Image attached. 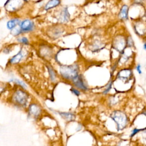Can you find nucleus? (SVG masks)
<instances>
[{
    "label": "nucleus",
    "mask_w": 146,
    "mask_h": 146,
    "mask_svg": "<svg viewBox=\"0 0 146 146\" xmlns=\"http://www.w3.org/2000/svg\"><path fill=\"white\" fill-rule=\"evenodd\" d=\"M128 6L127 5H123L121 7L118 14L119 18L124 21H127L128 19Z\"/></svg>",
    "instance_id": "ddd939ff"
},
{
    "label": "nucleus",
    "mask_w": 146,
    "mask_h": 146,
    "mask_svg": "<svg viewBox=\"0 0 146 146\" xmlns=\"http://www.w3.org/2000/svg\"><path fill=\"white\" fill-rule=\"evenodd\" d=\"M64 29L60 25H52L47 30V35L51 39H56L64 33Z\"/></svg>",
    "instance_id": "39448f33"
},
{
    "label": "nucleus",
    "mask_w": 146,
    "mask_h": 146,
    "mask_svg": "<svg viewBox=\"0 0 146 146\" xmlns=\"http://www.w3.org/2000/svg\"><path fill=\"white\" fill-rule=\"evenodd\" d=\"M110 117L116 123L117 130L121 131L124 129L128 124V117L127 115L121 111H113L110 115Z\"/></svg>",
    "instance_id": "f03ea898"
},
{
    "label": "nucleus",
    "mask_w": 146,
    "mask_h": 146,
    "mask_svg": "<svg viewBox=\"0 0 146 146\" xmlns=\"http://www.w3.org/2000/svg\"><path fill=\"white\" fill-rule=\"evenodd\" d=\"M133 72L131 69L123 68L119 71L117 75V79L124 83L129 82L132 80Z\"/></svg>",
    "instance_id": "423d86ee"
},
{
    "label": "nucleus",
    "mask_w": 146,
    "mask_h": 146,
    "mask_svg": "<svg viewBox=\"0 0 146 146\" xmlns=\"http://www.w3.org/2000/svg\"><path fill=\"white\" fill-rule=\"evenodd\" d=\"M60 115L64 118V119L68 120V121H72L75 119V115L73 113H69V112H59Z\"/></svg>",
    "instance_id": "aec40b11"
},
{
    "label": "nucleus",
    "mask_w": 146,
    "mask_h": 146,
    "mask_svg": "<svg viewBox=\"0 0 146 146\" xmlns=\"http://www.w3.org/2000/svg\"><path fill=\"white\" fill-rule=\"evenodd\" d=\"M17 40H18L19 43H20L21 44H25V45H27V44H29V41L28 39L25 36L20 37V38H18Z\"/></svg>",
    "instance_id": "5701e85b"
},
{
    "label": "nucleus",
    "mask_w": 146,
    "mask_h": 146,
    "mask_svg": "<svg viewBox=\"0 0 146 146\" xmlns=\"http://www.w3.org/2000/svg\"><path fill=\"white\" fill-rule=\"evenodd\" d=\"M10 33H11V34L12 35L16 36H18V35H19L21 34H22V30H21V27H20L19 25H18V26H17V27H15L14 29H12V30H11Z\"/></svg>",
    "instance_id": "412c9836"
},
{
    "label": "nucleus",
    "mask_w": 146,
    "mask_h": 146,
    "mask_svg": "<svg viewBox=\"0 0 146 146\" xmlns=\"http://www.w3.org/2000/svg\"><path fill=\"white\" fill-rule=\"evenodd\" d=\"M19 26L22 33H28L33 31L34 30L35 24L33 21L29 19H26L21 22Z\"/></svg>",
    "instance_id": "0eeeda50"
},
{
    "label": "nucleus",
    "mask_w": 146,
    "mask_h": 146,
    "mask_svg": "<svg viewBox=\"0 0 146 146\" xmlns=\"http://www.w3.org/2000/svg\"><path fill=\"white\" fill-rule=\"evenodd\" d=\"M144 0H135V3L136 4H141Z\"/></svg>",
    "instance_id": "bb28decb"
},
{
    "label": "nucleus",
    "mask_w": 146,
    "mask_h": 146,
    "mask_svg": "<svg viewBox=\"0 0 146 146\" xmlns=\"http://www.w3.org/2000/svg\"><path fill=\"white\" fill-rule=\"evenodd\" d=\"M136 70L138 72L139 74H142V70H141V66L140 64H137L136 66Z\"/></svg>",
    "instance_id": "a878e982"
},
{
    "label": "nucleus",
    "mask_w": 146,
    "mask_h": 146,
    "mask_svg": "<svg viewBox=\"0 0 146 146\" xmlns=\"http://www.w3.org/2000/svg\"><path fill=\"white\" fill-rule=\"evenodd\" d=\"M39 53L41 55V56L44 58L49 59L52 55V50L50 47H47L46 46H44L40 47Z\"/></svg>",
    "instance_id": "f8f14e48"
},
{
    "label": "nucleus",
    "mask_w": 146,
    "mask_h": 146,
    "mask_svg": "<svg viewBox=\"0 0 146 146\" xmlns=\"http://www.w3.org/2000/svg\"><path fill=\"white\" fill-rule=\"evenodd\" d=\"M29 112L31 115H32L34 117H36V116H39V115L40 113L41 110H40L39 106H38L37 104H31L29 106Z\"/></svg>",
    "instance_id": "4468645a"
},
{
    "label": "nucleus",
    "mask_w": 146,
    "mask_h": 146,
    "mask_svg": "<svg viewBox=\"0 0 146 146\" xmlns=\"http://www.w3.org/2000/svg\"><path fill=\"white\" fill-rule=\"evenodd\" d=\"M137 133L139 134V138L141 143L146 146V128L140 129Z\"/></svg>",
    "instance_id": "a211bd4d"
},
{
    "label": "nucleus",
    "mask_w": 146,
    "mask_h": 146,
    "mask_svg": "<svg viewBox=\"0 0 146 146\" xmlns=\"http://www.w3.org/2000/svg\"><path fill=\"white\" fill-rule=\"evenodd\" d=\"M60 4V0H49L44 7L46 11L50 10L58 6Z\"/></svg>",
    "instance_id": "2eb2a0df"
},
{
    "label": "nucleus",
    "mask_w": 146,
    "mask_h": 146,
    "mask_svg": "<svg viewBox=\"0 0 146 146\" xmlns=\"http://www.w3.org/2000/svg\"><path fill=\"white\" fill-rule=\"evenodd\" d=\"M70 91L72 92V93H73L74 95H75L76 96H79L80 95V91L76 89V88H74V87H71V89H70Z\"/></svg>",
    "instance_id": "393cba45"
},
{
    "label": "nucleus",
    "mask_w": 146,
    "mask_h": 146,
    "mask_svg": "<svg viewBox=\"0 0 146 146\" xmlns=\"http://www.w3.org/2000/svg\"><path fill=\"white\" fill-rule=\"evenodd\" d=\"M29 96L27 94L22 90L19 89L15 91L12 96L13 100L18 105L21 106H26Z\"/></svg>",
    "instance_id": "20e7f679"
},
{
    "label": "nucleus",
    "mask_w": 146,
    "mask_h": 146,
    "mask_svg": "<svg viewBox=\"0 0 146 146\" xmlns=\"http://www.w3.org/2000/svg\"><path fill=\"white\" fill-rule=\"evenodd\" d=\"M25 2L24 0H7L5 4V8L9 13H15L23 7Z\"/></svg>",
    "instance_id": "7ed1b4c3"
},
{
    "label": "nucleus",
    "mask_w": 146,
    "mask_h": 146,
    "mask_svg": "<svg viewBox=\"0 0 146 146\" xmlns=\"http://www.w3.org/2000/svg\"><path fill=\"white\" fill-rule=\"evenodd\" d=\"M4 89H5L4 87H3L2 85H1V84H0V93H1L2 92H3V90H4Z\"/></svg>",
    "instance_id": "cd10ccee"
},
{
    "label": "nucleus",
    "mask_w": 146,
    "mask_h": 146,
    "mask_svg": "<svg viewBox=\"0 0 146 146\" xmlns=\"http://www.w3.org/2000/svg\"><path fill=\"white\" fill-rule=\"evenodd\" d=\"M71 82L73 85L77 88L82 91L87 90V87L84 82L83 77L82 75L79 74Z\"/></svg>",
    "instance_id": "9d476101"
},
{
    "label": "nucleus",
    "mask_w": 146,
    "mask_h": 146,
    "mask_svg": "<svg viewBox=\"0 0 146 146\" xmlns=\"http://www.w3.org/2000/svg\"><path fill=\"white\" fill-rule=\"evenodd\" d=\"M59 72L63 79L72 82L79 74V67L75 63L71 65H62L60 67Z\"/></svg>",
    "instance_id": "f257e3e1"
},
{
    "label": "nucleus",
    "mask_w": 146,
    "mask_h": 146,
    "mask_svg": "<svg viewBox=\"0 0 146 146\" xmlns=\"http://www.w3.org/2000/svg\"><path fill=\"white\" fill-rule=\"evenodd\" d=\"M127 44V40L121 36H118L115 39L114 42V48H115L120 53L123 54L125 49V45Z\"/></svg>",
    "instance_id": "1a4fd4ad"
},
{
    "label": "nucleus",
    "mask_w": 146,
    "mask_h": 146,
    "mask_svg": "<svg viewBox=\"0 0 146 146\" xmlns=\"http://www.w3.org/2000/svg\"><path fill=\"white\" fill-rule=\"evenodd\" d=\"M21 22V21L18 18H13L7 21L6 23V27L9 30H11L12 29H14L15 27L19 25Z\"/></svg>",
    "instance_id": "dca6fc26"
},
{
    "label": "nucleus",
    "mask_w": 146,
    "mask_h": 146,
    "mask_svg": "<svg viewBox=\"0 0 146 146\" xmlns=\"http://www.w3.org/2000/svg\"><path fill=\"white\" fill-rule=\"evenodd\" d=\"M143 49H144V50L145 51V52H146V42L144 43V44H143Z\"/></svg>",
    "instance_id": "c85d7f7f"
},
{
    "label": "nucleus",
    "mask_w": 146,
    "mask_h": 146,
    "mask_svg": "<svg viewBox=\"0 0 146 146\" xmlns=\"http://www.w3.org/2000/svg\"><path fill=\"white\" fill-rule=\"evenodd\" d=\"M25 55V51L23 49L21 48L20 51L14 56H13L9 61V63L11 64H16L19 63L24 58Z\"/></svg>",
    "instance_id": "9b49d317"
},
{
    "label": "nucleus",
    "mask_w": 146,
    "mask_h": 146,
    "mask_svg": "<svg viewBox=\"0 0 146 146\" xmlns=\"http://www.w3.org/2000/svg\"><path fill=\"white\" fill-rule=\"evenodd\" d=\"M11 81L14 82L15 83L17 84L20 86L22 88H24V89L27 88V86H26V84L23 81H22V80H19V79H18L13 78V79H12L11 80Z\"/></svg>",
    "instance_id": "4be33fe9"
},
{
    "label": "nucleus",
    "mask_w": 146,
    "mask_h": 146,
    "mask_svg": "<svg viewBox=\"0 0 146 146\" xmlns=\"http://www.w3.org/2000/svg\"><path fill=\"white\" fill-rule=\"evenodd\" d=\"M103 43L99 40H95L92 43H91V50L95 52H98L99 51H100L102 48H103Z\"/></svg>",
    "instance_id": "f3484780"
},
{
    "label": "nucleus",
    "mask_w": 146,
    "mask_h": 146,
    "mask_svg": "<svg viewBox=\"0 0 146 146\" xmlns=\"http://www.w3.org/2000/svg\"><path fill=\"white\" fill-rule=\"evenodd\" d=\"M70 19V14L69 13L68 7H64L61 9L57 15V19L58 22L61 23H65L68 22Z\"/></svg>",
    "instance_id": "6e6552de"
},
{
    "label": "nucleus",
    "mask_w": 146,
    "mask_h": 146,
    "mask_svg": "<svg viewBox=\"0 0 146 146\" xmlns=\"http://www.w3.org/2000/svg\"><path fill=\"white\" fill-rule=\"evenodd\" d=\"M47 70L49 74V76L50 78V79L52 82H55L56 79V75L55 73V70L53 69V68L51 66H47Z\"/></svg>",
    "instance_id": "6ab92c4d"
},
{
    "label": "nucleus",
    "mask_w": 146,
    "mask_h": 146,
    "mask_svg": "<svg viewBox=\"0 0 146 146\" xmlns=\"http://www.w3.org/2000/svg\"><path fill=\"white\" fill-rule=\"evenodd\" d=\"M112 81H110L109 82V83H108L106 89L104 90V91H103V94H107L110 91V90L111 89V87H112Z\"/></svg>",
    "instance_id": "b1692460"
}]
</instances>
